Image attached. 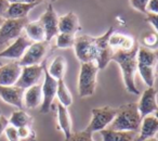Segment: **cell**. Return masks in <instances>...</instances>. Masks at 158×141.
<instances>
[{
  "instance_id": "74e56055",
  "label": "cell",
  "mask_w": 158,
  "mask_h": 141,
  "mask_svg": "<svg viewBox=\"0 0 158 141\" xmlns=\"http://www.w3.org/2000/svg\"><path fill=\"white\" fill-rule=\"evenodd\" d=\"M8 6H9V2H8L7 0H0V16H2V18L5 16V13L8 9Z\"/></svg>"
},
{
  "instance_id": "d6a6232c",
  "label": "cell",
  "mask_w": 158,
  "mask_h": 141,
  "mask_svg": "<svg viewBox=\"0 0 158 141\" xmlns=\"http://www.w3.org/2000/svg\"><path fill=\"white\" fill-rule=\"evenodd\" d=\"M129 2L132 8L138 10L141 13L146 14V7L147 3H148V0H129Z\"/></svg>"
},
{
  "instance_id": "484cf974",
  "label": "cell",
  "mask_w": 158,
  "mask_h": 141,
  "mask_svg": "<svg viewBox=\"0 0 158 141\" xmlns=\"http://www.w3.org/2000/svg\"><path fill=\"white\" fill-rule=\"evenodd\" d=\"M9 124L16 128L31 126L33 124V117L27 112H25L24 110H16L10 116Z\"/></svg>"
},
{
  "instance_id": "277c9868",
  "label": "cell",
  "mask_w": 158,
  "mask_h": 141,
  "mask_svg": "<svg viewBox=\"0 0 158 141\" xmlns=\"http://www.w3.org/2000/svg\"><path fill=\"white\" fill-rule=\"evenodd\" d=\"M74 50L77 59L81 63L95 62L98 57L97 39L88 35L78 36L75 38Z\"/></svg>"
},
{
  "instance_id": "6da1fadb",
  "label": "cell",
  "mask_w": 158,
  "mask_h": 141,
  "mask_svg": "<svg viewBox=\"0 0 158 141\" xmlns=\"http://www.w3.org/2000/svg\"><path fill=\"white\" fill-rule=\"evenodd\" d=\"M139 45L136 44L132 49L127 51L117 50L113 53L112 61H115L119 65L123 74V83L128 92L140 95V91L136 88L134 82V75L136 73V51Z\"/></svg>"
},
{
  "instance_id": "4dcf8cb0",
  "label": "cell",
  "mask_w": 158,
  "mask_h": 141,
  "mask_svg": "<svg viewBox=\"0 0 158 141\" xmlns=\"http://www.w3.org/2000/svg\"><path fill=\"white\" fill-rule=\"evenodd\" d=\"M64 141H94L92 138V134L87 129L72 134L67 139H64Z\"/></svg>"
},
{
  "instance_id": "d590c367",
  "label": "cell",
  "mask_w": 158,
  "mask_h": 141,
  "mask_svg": "<svg viewBox=\"0 0 158 141\" xmlns=\"http://www.w3.org/2000/svg\"><path fill=\"white\" fill-rule=\"evenodd\" d=\"M8 125H9V119L3 115H0V136L5 132V129Z\"/></svg>"
},
{
  "instance_id": "9a60e30c",
  "label": "cell",
  "mask_w": 158,
  "mask_h": 141,
  "mask_svg": "<svg viewBox=\"0 0 158 141\" xmlns=\"http://www.w3.org/2000/svg\"><path fill=\"white\" fill-rule=\"evenodd\" d=\"M23 93L24 90L18 86H0V98L6 103L22 110L23 106Z\"/></svg>"
},
{
  "instance_id": "e0dca14e",
  "label": "cell",
  "mask_w": 158,
  "mask_h": 141,
  "mask_svg": "<svg viewBox=\"0 0 158 141\" xmlns=\"http://www.w3.org/2000/svg\"><path fill=\"white\" fill-rule=\"evenodd\" d=\"M108 45H110V47L115 52L117 50H130V49H132L135 46L136 42L132 36L117 33V32H113L110 35V38H108Z\"/></svg>"
},
{
  "instance_id": "2e32d148",
  "label": "cell",
  "mask_w": 158,
  "mask_h": 141,
  "mask_svg": "<svg viewBox=\"0 0 158 141\" xmlns=\"http://www.w3.org/2000/svg\"><path fill=\"white\" fill-rule=\"evenodd\" d=\"M140 132L136 136L135 141H143L145 139L156 137L158 131V118L156 114L146 115L142 117V122L140 125Z\"/></svg>"
},
{
  "instance_id": "f546056e",
  "label": "cell",
  "mask_w": 158,
  "mask_h": 141,
  "mask_svg": "<svg viewBox=\"0 0 158 141\" xmlns=\"http://www.w3.org/2000/svg\"><path fill=\"white\" fill-rule=\"evenodd\" d=\"M18 134L20 141H37L36 132L34 131L31 126H24V127L18 128Z\"/></svg>"
},
{
  "instance_id": "30bf717a",
  "label": "cell",
  "mask_w": 158,
  "mask_h": 141,
  "mask_svg": "<svg viewBox=\"0 0 158 141\" xmlns=\"http://www.w3.org/2000/svg\"><path fill=\"white\" fill-rule=\"evenodd\" d=\"M44 65H29L22 66L21 75L16 82L15 86L22 88L23 90L29 88V87L37 85L44 74Z\"/></svg>"
},
{
  "instance_id": "f35d334b",
  "label": "cell",
  "mask_w": 158,
  "mask_h": 141,
  "mask_svg": "<svg viewBox=\"0 0 158 141\" xmlns=\"http://www.w3.org/2000/svg\"><path fill=\"white\" fill-rule=\"evenodd\" d=\"M143 141H158V140H157V138H156V137H153V138L145 139V140H143Z\"/></svg>"
},
{
  "instance_id": "1f68e13d",
  "label": "cell",
  "mask_w": 158,
  "mask_h": 141,
  "mask_svg": "<svg viewBox=\"0 0 158 141\" xmlns=\"http://www.w3.org/2000/svg\"><path fill=\"white\" fill-rule=\"evenodd\" d=\"M3 134L6 135L8 141H20V139H19V134H18V128L10 125V124L6 127Z\"/></svg>"
},
{
  "instance_id": "ffe728a7",
  "label": "cell",
  "mask_w": 158,
  "mask_h": 141,
  "mask_svg": "<svg viewBox=\"0 0 158 141\" xmlns=\"http://www.w3.org/2000/svg\"><path fill=\"white\" fill-rule=\"evenodd\" d=\"M38 5L39 3H9L3 18L11 20L25 19L31 10H33Z\"/></svg>"
},
{
  "instance_id": "5bb4252c",
  "label": "cell",
  "mask_w": 158,
  "mask_h": 141,
  "mask_svg": "<svg viewBox=\"0 0 158 141\" xmlns=\"http://www.w3.org/2000/svg\"><path fill=\"white\" fill-rule=\"evenodd\" d=\"M22 66L19 62H10L0 65V86H14L21 75Z\"/></svg>"
},
{
  "instance_id": "5b68a950",
  "label": "cell",
  "mask_w": 158,
  "mask_h": 141,
  "mask_svg": "<svg viewBox=\"0 0 158 141\" xmlns=\"http://www.w3.org/2000/svg\"><path fill=\"white\" fill-rule=\"evenodd\" d=\"M28 23L27 18L11 20L5 19L2 25L0 26V48H7L12 40H15L24 31L25 25Z\"/></svg>"
},
{
  "instance_id": "d6986e66",
  "label": "cell",
  "mask_w": 158,
  "mask_h": 141,
  "mask_svg": "<svg viewBox=\"0 0 158 141\" xmlns=\"http://www.w3.org/2000/svg\"><path fill=\"white\" fill-rule=\"evenodd\" d=\"M41 85H34V86L24 90V93H23V106H25L26 109H29V110H33V109H36L41 105Z\"/></svg>"
},
{
  "instance_id": "9c48e42d",
  "label": "cell",
  "mask_w": 158,
  "mask_h": 141,
  "mask_svg": "<svg viewBox=\"0 0 158 141\" xmlns=\"http://www.w3.org/2000/svg\"><path fill=\"white\" fill-rule=\"evenodd\" d=\"M113 32H114V28L110 27L105 34H103L100 37H95L98 46V57L97 60H95V64L98 65L99 70L105 68L106 65L112 61L114 51H113V49L108 45V38H110V35Z\"/></svg>"
},
{
  "instance_id": "83f0119b",
  "label": "cell",
  "mask_w": 158,
  "mask_h": 141,
  "mask_svg": "<svg viewBox=\"0 0 158 141\" xmlns=\"http://www.w3.org/2000/svg\"><path fill=\"white\" fill-rule=\"evenodd\" d=\"M56 47L59 49H68L74 47L75 44V35H70V34L65 33H59L56 36Z\"/></svg>"
},
{
  "instance_id": "8992f818",
  "label": "cell",
  "mask_w": 158,
  "mask_h": 141,
  "mask_svg": "<svg viewBox=\"0 0 158 141\" xmlns=\"http://www.w3.org/2000/svg\"><path fill=\"white\" fill-rule=\"evenodd\" d=\"M92 118L90 124L86 128L91 134L107 128L115 118V115L117 113V109H114L112 106H101V108L92 109Z\"/></svg>"
},
{
  "instance_id": "3957f363",
  "label": "cell",
  "mask_w": 158,
  "mask_h": 141,
  "mask_svg": "<svg viewBox=\"0 0 158 141\" xmlns=\"http://www.w3.org/2000/svg\"><path fill=\"white\" fill-rule=\"evenodd\" d=\"M99 70L95 62L81 63L78 76V93L80 98L91 97L94 93Z\"/></svg>"
},
{
  "instance_id": "603a6c76",
  "label": "cell",
  "mask_w": 158,
  "mask_h": 141,
  "mask_svg": "<svg viewBox=\"0 0 158 141\" xmlns=\"http://www.w3.org/2000/svg\"><path fill=\"white\" fill-rule=\"evenodd\" d=\"M103 141H135L136 132L133 131H120L105 128L100 131Z\"/></svg>"
},
{
  "instance_id": "836d02e7",
  "label": "cell",
  "mask_w": 158,
  "mask_h": 141,
  "mask_svg": "<svg viewBox=\"0 0 158 141\" xmlns=\"http://www.w3.org/2000/svg\"><path fill=\"white\" fill-rule=\"evenodd\" d=\"M146 22L147 23H149V24L153 26V28H154V32H156L157 33V31H158V14H156V13H148L147 12L146 13Z\"/></svg>"
},
{
  "instance_id": "8fae6325",
  "label": "cell",
  "mask_w": 158,
  "mask_h": 141,
  "mask_svg": "<svg viewBox=\"0 0 158 141\" xmlns=\"http://www.w3.org/2000/svg\"><path fill=\"white\" fill-rule=\"evenodd\" d=\"M31 44H33V41L29 40L25 34L22 33L12 44H10L7 48L0 51V58L20 60Z\"/></svg>"
},
{
  "instance_id": "e575fe53",
  "label": "cell",
  "mask_w": 158,
  "mask_h": 141,
  "mask_svg": "<svg viewBox=\"0 0 158 141\" xmlns=\"http://www.w3.org/2000/svg\"><path fill=\"white\" fill-rule=\"evenodd\" d=\"M158 13V0H148L146 7V13Z\"/></svg>"
},
{
  "instance_id": "44dd1931",
  "label": "cell",
  "mask_w": 158,
  "mask_h": 141,
  "mask_svg": "<svg viewBox=\"0 0 158 141\" xmlns=\"http://www.w3.org/2000/svg\"><path fill=\"white\" fill-rule=\"evenodd\" d=\"M57 128L63 132L64 139L73 134V121L67 108L57 103Z\"/></svg>"
},
{
  "instance_id": "7c38bea8",
  "label": "cell",
  "mask_w": 158,
  "mask_h": 141,
  "mask_svg": "<svg viewBox=\"0 0 158 141\" xmlns=\"http://www.w3.org/2000/svg\"><path fill=\"white\" fill-rule=\"evenodd\" d=\"M41 23L42 27L44 29V33H46V41L50 42L52 38H54L55 36L59 34V16H57L56 12L53 9L52 3H49L47 10L41 14L39 20Z\"/></svg>"
},
{
  "instance_id": "4316f807",
  "label": "cell",
  "mask_w": 158,
  "mask_h": 141,
  "mask_svg": "<svg viewBox=\"0 0 158 141\" xmlns=\"http://www.w3.org/2000/svg\"><path fill=\"white\" fill-rule=\"evenodd\" d=\"M55 97L59 100V103L62 104L65 108H68L73 104V96L70 93L69 89L67 88L64 79L57 80V87H56V95Z\"/></svg>"
},
{
  "instance_id": "7402d4cb",
  "label": "cell",
  "mask_w": 158,
  "mask_h": 141,
  "mask_svg": "<svg viewBox=\"0 0 158 141\" xmlns=\"http://www.w3.org/2000/svg\"><path fill=\"white\" fill-rule=\"evenodd\" d=\"M157 63V52L156 50L144 48L142 46L138 47L136 51V66H147L155 67Z\"/></svg>"
},
{
  "instance_id": "d4e9b609",
  "label": "cell",
  "mask_w": 158,
  "mask_h": 141,
  "mask_svg": "<svg viewBox=\"0 0 158 141\" xmlns=\"http://www.w3.org/2000/svg\"><path fill=\"white\" fill-rule=\"evenodd\" d=\"M25 35L29 40L33 42H41L46 41V33L39 21L35 22H28L24 27Z\"/></svg>"
},
{
  "instance_id": "ab89813d",
  "label": "cell",
  "mask_w": 158,
  "mask_h": 141,
  "mask_svg": "<svg viewBox=\"0 0 158 141\" xmlns=\"http://www.w3.org/2000/svg\"><path fill=\"white\" fill-rule=\"evenodd\" d=\"M3 21H5V19H3L2 16H0V26H1V25H2Z\"/></svg>"
},
{
  "instance_id": "cb8c5ba5",
  "label": "cell",
  "mask_w": 158,
  "mask_h": 141,
  "mask_svg": "<svg viewBox=\"0 0 158 141\" xmlns=\"http://www.w3.org/2000/svg\"><path fill=\"white\" fill-rule=\"evenodd\" d=\"M47 68V67H46ZM66 68H67V62L63 55H57L52 62H51L49 68H47L48 74L53 77L55 80L64 79V76L66 73Z\"/></svg>"
},
{
  "instance_id": "7a4b0ae2",
  "label": "cell",
  "mask_w": 158,
  "mask_h": 141,
  "mask_svg": "<svg viewBox=\"0 0 158 141\" xmlns=\"http://www.w3.org/2000/svg\"><path fill=\"white\" fill-rule=\"evenodd\" d=\"M142 117L138 110V104L126 103L117 108L115 118L108 126V129L120 130V131H133L136 132L140 129Z\"/></svg>"
},
{
  "instance_id": "52a82bcc",
  "label": "cell",
  "mask_w": 158,
  "mask_h": 141,
  "mask_svg": "<svg viewBox=\"0 0 158 141\" xmlns=\"http://www.w3.org/2000/svg\"><path fill=\"white\" fill-rule=\"evenodd\" d=\"M49 50V42H33L25 51L24 55L19 60V64L21 66L39 65L46 58Z\"/></svg>"
},
{
  "instance_id": "ac0fdd59",
  "label": "cell",
  "mask_w": 158,
  "mask_h": 141,
  "mask_svg": "<svg viewBox=\"0 0 158 141\" xmlns=\"http://www.w3.org/2000/svg\"><path fill=\"white\" fill-rule=\"evenodd\" d=\"M57 27H59V33L70 34V35H76L77 32L81 29L78 16L74 12H68L59 18Z\"/></svg>"
},
{
  "instance_id": "4fadbf2b",
  "label": "cell",
  "mask_w": 158,
  "mask_h": 141,
  "mask_svg": "<svg viewBox=\"0 0 158 141\" xmlns=\"http://www.w3.org/2000/svg\"><path fill=\"white\" fill-rule=\"evenodd\" d=\"M156 97H157V92H156V89L154 87H148L146 90L143 91L140 101H139V103H136L141 117L151 114H156L158 110Z\"/></svg>"
},
{
  "instance_id": "8d00e7d4",
  "label": "cell",
  "mask_w": 158,
  "mask_h": 141,
  "mask_svg": "<svg viewBox=\"0 0 158 141\" xmlns=\"http://www.w3.org/2000/svg\"><path fill=\"white\" fill-rule=\"evenodd\" d=\"M9 3H41L44 0H7Z\"/></svg>"
},
{
  "instance_id": "f1b7e54d",
  "label": "cell",
  "mask_w": 158,
  "mask_h": 141,
  "mask_svg": "<svg viewBox=\"0 0 158 141\" xmlns=\"http://www.w3.org/2000/svg\"><path fill=\"white\" fill-rule=\"evenodd\" d=\"M141 42H142V47L151 50H156L157 48V42H158V36L156 32H147L141 38Z\"/></svg>"
},
{
  "instance_id": "ba28073f",
  "label": "cell",
  "mask_w": 158,
  "mask_h": 141,
  "mask_svg": "<svg viewBox=\"0 0 158 141\" xmlns=\"http://www.w3.org/2000/svg\"><path fill=\"white\" fill-rule=\"evenodd\" d=\"M44 80L41 85V92H42V102L40 105V112L42 114H47L50 112L52 108L53 101H54L55 95H56V87L57 80H55L53 77H51L47 72V68L44 67Z\"/></svg>"
}]
</instances>
